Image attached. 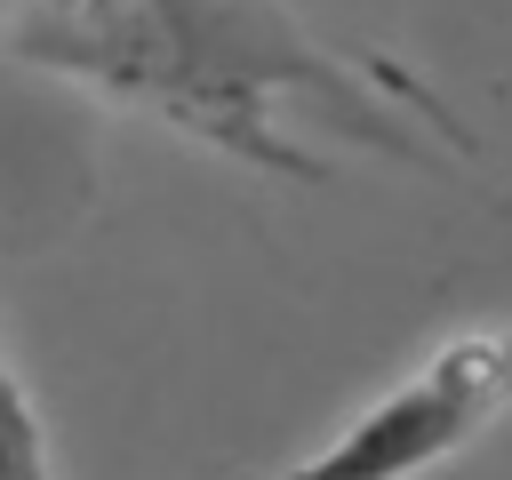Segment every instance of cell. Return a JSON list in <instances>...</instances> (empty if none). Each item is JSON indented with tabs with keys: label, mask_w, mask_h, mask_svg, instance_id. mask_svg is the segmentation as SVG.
<instances>
[{
	"label": "cell",
	"mask_w": 512,
	"mask_h": 480,
	"mask_svg": "<svg viewBox=\"0 0 512 480\" xmlns=\"http://www.w3.org/2000/svg\"><path fill=\"white\" fill-rule=\"evenodd\" d=\"M0 480H56V456H48V424L0 344Z\"/></svg>",
	"instance_id": "3957f363"
},
{
	"label": "cell",
	"mask_w": 512,
	"mask_h": 480,
	"mask_svg": "<svg viewBox=\"0 0 512 480\" xmlns=\"http://www.w3.org/2000/svg\"><path fill=\"white\" fill-rule=\"evenodd\" d=\"M0 56L280 184H328L344 152L448 176L480 152L424 72L320 40L288 0H0Z\"/></svg>",
	"instance_id": "6da1fadb"
},
{
	"label": "cell",
	"mask_w": 512,
	"mask_h": 480,
	"mask_svg": "<svg viewBox=\"0 0 512 480\" xmlns=\"http://www.w3.org/2000/svg\"><path fill=\"white\" fill-rule=\"evenodd\" d=\"M512 416V320L464 328L392 376L344 432L264 480H424Z\"/></svg>",
	"instance_id": "7a4b0ae2"
}]
</instances>
